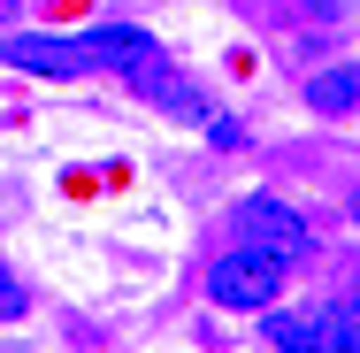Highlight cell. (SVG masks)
<instances>
[{"label": "cell", "mask_w": 360, "mask_h": 353, "mask_svg": "<svg viewBox=\"0 0 360 353\" xmlns=\"http://www.w3.org/2000/svg\"><path fill=\"white\" fill-rule=\"evenodd\" d=\"M261 338H269L276 353H330V338H322V307H276Z\"/></svg>", "instance_id": "5b68a950"}, {"label": "cell", "mask_w": 360, "mask_h": 353, "mask_svg": "<svg viewBox=\"0 0 360 353\" xmlns=\"http://www.w3.org/2000/svg\"><path fill=\"white\" fill-rule=\"evenodd\" d=\"M84 47H92V62L100 70H115V77H131V70H146L161 47H153V31H139V23H92L84 31Z\"/></svg>", "instance_id": "277c9868"}, {"label": "cell", "mask_w": 360, "mask_h": 353, "mask_svg": "<svg viewBox=\"0 0 360 353\" xmlns=\"http://www.w3.org/2000/svg\"><path fill=\"white\" fill-rule=\"evenodd\" d=\"M345 215H353V230H360V192H353V200H345Z\"/></svg>", "instance_id": "30bf717a"}, {"label": "cell", "mask_w": 360, "mask_h": 353, "mask_svg": "<svg viewBox=\"0 0 360 353\" xmlns=\"http://www.w3.org/2000/svg\"><path fill=\"white\" fill-rule=\"evenodd\" d=\"M238 246H253V254L299 269V261L314 254V230H307V215H291L276 192H245V200H238Z\"/></svg>", "instance_id": "6da1fadb"}, {"label": "cell", "mask_w": 360, "mask_h": 353, "mask_svg": "<svg viewBox=\"0 0 360 353\" xmlns=\"http://www.w3.org/2000/svg\"><path fill=\"white\" fill-rule=\"evenodd\" d=\"M0 8H15V0H0Z\"/></svg>", "instance_id": "8fae6325"}, {"label": "cell", "mask_w": 360, "mask_h": 353, "mask_svg": "<svg viewBox=\"0 0 360 353\" xmlns=\"http://www.w3.org/2000/svg\"><path fill=\"white\" fill-rule=\"evenodd\" d=\"M322 338H330V353H360V284L322 307Z\"/></svg>", "instance_id": "52a82bcc"}, {"label": "cell", "mask_w": 360, "mask_h": 353, "mask_svg": "<svg viewBox=\"0 0 360 353\" xmlns=\"http://www.w3.org/2000/svg\"><path fill=\"white\" fill-rule=\"evenodd\" d=\"M307 108L314 116H353L360 108V70L345 62V70H314L307 77Z\"/></svg>", "instance_id": "8992f818"}, {"label": "cell", "mask_w": 360, "mask_h": 353, "mask_svg": "<svg viewBox=\"0 0 360 353\" xmlns=\"http://www.w3.org/2000/svg\"><path fill=\"white\" fill-rule=\"evenodd\" d=\"M353 8H360V0H307V16H314V23H345Z\"/></svg>", "instance_id": "9c48e42d"}, {"label": "cell", "mask_w": 360, "mask_h": 353, "mask_svg": "<svg viewBox=\"0 0 360 353\" xmlns=\"http://www.w3.org/2000/svg\"><path fill=\"white\" fill-rule=\"evenodd\" d=\"M0 70H23V77H92V47L84 39H62V31H8L0 39Z\"/></svg>", "instance_id": "3957f363"}, {"label": "cell", "mask_w": 360, "mask_h": 353, "mask_svg": "<svg viewBox=\"0 0 360 353\" xmlns=\"http://www.w3.org/2000/svg\"><path fill=\"white\" fill-rule=\"evenodd\" d=\"M284 261H269V254H253V246H230L215 269H207V299L215 307H276V292H284Z\"/></svg>", "instance_id": "7a4b0ae2"}, {"label": "cell", "mask_w": 360, "mask_h": 353, "mask_svg": "<svg viewBox=\"0 0 360 353\" xmlns=\"http://www.w3.org/2000/svg\"><path fill=\"white\" fill-rule=\"evenodd\" d=\"M23 315V284L8 277V261H0V323H15Z\"/></svg>", "instance_id": "ba28073f"}]
</instances>
